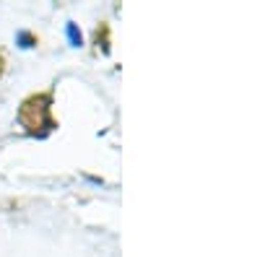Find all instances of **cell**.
<instances>
[{"label":"cell","mask_w":260,"mask_h":257,"mask_svg":"<svg viewBox=\"0 0 260 257\" xmlns=\"http://www.w3.org/2000/svg\"><path fill=\"white\" fill-rule=\"evenodd\" d=\"M18 122L29 135H47L52 133L57 122L52 117V94L42 91V94H31L21 101L18 106Z\"/></svg>","instance_id":"1"},{"label":"cell","mask_w":260,"mask_h":257,"mask_svg":"<svg viewBox=\"0 0 260 257\" xmlns=\"http://www.w3.org/2000/svg\"><path fill=\"white\" fill-rule=\"evenodd\" d=\"M3 73H6V57L0 55V78H3Z\"/></svg>","instance_id":"2"}]
</instances>
